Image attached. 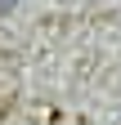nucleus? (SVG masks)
<instances>
[{
  "instance_id": "obj_1",
  "label": "nucleus",
  "mask_w": 121,
  "mask_h": 125,
  "mask_svg": "<svg viewBox=\"0 0 121 125\" xmlns=\"http://www.w3.org/2000/svg\"><path fill=\"white\" fill-rule=\"evenodd\" d=\"M13 5H18V0H0V13H9V9H13Z\"/></svg>"
}]
</instances>
